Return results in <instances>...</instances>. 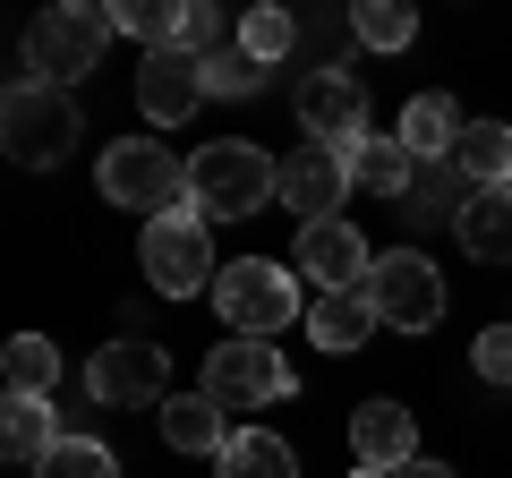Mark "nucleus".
I'll list each match as a JSON object with an SVG mask.
<instances>
[{
    "label": "nucleus",
    "mask_w": 512,
    "mask_h": 478,
    "mask_svg": "<svg viewBox=\"0 0 512 478\" xmlns=\"http://www.w3.org/2000/svg\"><path fill=\"white\" fill-rule=\"evenodd\" d=\"M274 197H282V163L265 146H248V137H214V146L188 154V214L239 222L256 205H274Z\"/></svg>",
    "instance_id": "f257e3e1"
},
{
    "label": "nucleus",
    "mask_w": 512,
    "mask_h": 478,
    "mask_svg": "<svg viewBox=\"0 0 512 478\" xmlns=\"http://www.w3.org/2000/svg\"><path fill=\"white\" fill-rule=\"evenodd\" d=\"M77 137H86V120H77L69 86H35V77H18V86L0 94V146H9V163H18V171L69 163Z\"/></svg>",
    "instance_id": "f03ea898"
},
{
    "label": "nucleus",
    "mask_w": 512,
    "mask_h": 478,
    "mask_svg": "<svg viewBox=\"0 0 512 478\" xmlns=\"http://www.w3.org/2000/svg\"><path fill=\"white\" fill-rule=\"evenodd\" d=\"M94 180H103V197L120 205V214H146V222L180 214V197H188V163L163 146V137H120Z\"/></svg>",
    "instance_id": "7ed1b4c3"
},
{
    "label": "nucleus",
    "mask_w": 512,
    "mask_h": 478,
    "mask_svg": "<svg viewBox=\"0 0 512 478\" xmlns=\"http://www.w3.org/2000/svg\"><path fill=\"white\" fill-rule=\"evenodd\" d=\"M214 308H222V325H231V333L274 342V333L299 316V274H291V265H274V257H239V265H222Z\"/></svg>",
    "instance_id": "20e7f679"
},
{
    "label": "nucleus",
    "mask_w": 512,
    "mask_h": 478,
    "mask_svg": "<svg viewBox=\"0 0 512 478\" xmlns=\"http://www.w3.org/2000/svg\"><path fill=\"white\" fill-rule=\"evenodd\" d=\"M103 35H111V9H86V0H60L26 26V69L35 86H77V77L103 60Z\"/></svg>",
    "instance_id": "39448f33"
},
{
    "label": "nucleus",
    "mask_w": 512,
    "mask_h": 478,
    "mask_svg": "<svg viewBox=\"0 0 512 478\" xmlns=\"http://www.w3.org/2000/svg\"><path fill=\"white\" fill-rule=\"evenodd\" d=\"M205 402L222 410V419H239V410H265L291 393V368H282L274 342H248V333H231V342H214V359H205Z\"/></svg>",
    "instance_id": "423d86ee"
},
{
    "label": "nucleus",
    "mask_w": 512,
    "mask_h": 478,
    "mask_svg": "<svg viewBox=\"0 0 512 478\" xmlns=\"http://www.w3.org/2000/svg\"><path fill=\"white\" fill-rule=\"evenodd\" d=\"M137 265L154 274V291L163 299H188V291H205V282H222V265H214V231H205V214H154L146 222V248H137Z\"/></svg>",
    "instance_id": "0eeeda50"
},
{
    "label": "nucleus",
    "mask_w": 512,
    "mask_h": 478,
    "mask_svg": "<svg viewBox=\"0 0 512 478\" xmlns=\"http://www.w3.org/2000/svg\"><path fill=\"white\" fill-rule=\"evenodd\" d=\"M359 291H367V308H376V325H393V333H427V325H444V274L419 257V248H393V257H376V274H367Z\"/></svg>",
    "instance_id": "6e6552de"
},
{
    "label": "nucleus",
    "mask_w": 512,
    "mask_h": 478,
    "mask_svg": "<svg viewBox=\"0 0 512 478\" xmlns=\"http://www.w3.org/2000/svg\"><path fill=\"white\" fill-rule=\"evenodd\" d=\"M86 393L103 410H146V402H171V359L163 342H103L94 350V368H86Z\"/></svg>",
    "instance_id": "1a4fd4ad"
},
{
    "label": "nucleus",
    "mask_w": 512,
    "mask_h": 478,
    "mask_svg": "<svg viewBox=\"0 0 512 478\" xmlns=\"http://www.w3.org/2000/svg\"><path fill=\"white\" fill-rule=\"evenodd\" d=\"M299 129H308V146L350 154V146L367 137V94H359V77L308 69V86H299Z\"/></svg>",
    "instance_id": "9d476101"
},
{
    "label": "nucleus",
    "mask_w": 512,
    "mask_h": 478,
    "mask_svg": "<svg viewBox=\"0 0 512 478\" xmlns=\"http://www.w3.org/2000/svg\"><path fill=\"white\" fill-rule=\"evenodd\" d=\"M291 274L316 282V291H359L367 274H376V248H367L350 222H308L291 248Z\"/></svg>",
    "instance_id": "9b49d317"
},
{
    "label": "nucleus",
    "mask_w": 512,
    "mask_h": 478,
    "mask_svg": "<svg viewBox=\"0 0 512 478\" xmlns=\"http://www.w3.org/2000/svg\"><path fill=\"white\" fill-rule=\"evenodd\" d=\"M342 197H350V154L299 146L291 163H282V205L299 214V231H308V222H342V214H333Z\"/></svg>",
    "instance_id": "f8f14e48"
},
{
    "label": "nucleus",
    "mask_w": 512,
    "mask_h": 478,
    "mask_svg": "<svg viewBox=\"0 0 512 478\" xmlns=\"http://www.w3.org/2000/svg\"><path fill=\"white\" fill-rule=\"evenodd\" d=\"M197 103H205V77H197V60H188L180 43H163V52L137 60V111H146L154 129H180Z\"/></svg>",
    "instance_id": "ddd939ff"
},
{
    "label": "nucleus",
    "mask_w": 512,
    "mask_h": 478,
    "mask_svg": "<svg viewBox=\"0 0 512 478\" xmlns=\"http://www.w3.org/2000/svg\"><path fill=\"white\" fill-rule=\"evenodd\" d=\"M350 453H359V470H402V461H419L410 410L402 402H359L350 410Z\"/></svg>",
    "instance_id": "4468645a"
},
{
    "label": "nucleus",
    "mask_w": 512,
    "mask_h": 478,
    "mask_svg": "<svg viewBox=\"0 0 512 478\" xmlns=\"http://www.w3.org/2000/svg\"><path fill=\"white\" fill-rule=\"evenodd\" d=\"M350 188H359V197H384V205H410L419 154H410L402 137H359V146H350Z\"/></svg>",
    "instance_id": "2eb2a0df"
},
{
    "label": "nucleus",
    "mask_w": 512,
    "mask_h": 478,
    "mask_svg": "<svg viewBox=\"0 0 512 478\" xmlns=\"http://www.w3.org/2000/svg\"><path fill=\"white\" fill-rule=\"evenodd\" d=\"M453 231H461V257H478V265H512V188H470Z\"/></svg>",
    "instance_id": "dca6fc26"
},
{
    "label": "nucleus",
    "mask_w": 512,
    "mask_h": 478,
    "mask_svg": "<svg viewBox=\"0 0 512 478\" xmlns=\"http://www.w3.org/2000/svg\"><path fill=\"white\" fill-rule=\"evenodd\" d=\"M461 103L453 94H410V111H402V146L419 154V163H453V146H461Z\"/></svg>",
    "instance_id": "f3484780"
},
{
    "label": "nucleus",
    "mask_w": 512,
    "mask_h": 478,
    "mask_svg": "<svg viewBox=\"0 0 512 478\" xmlns=\"http://www.w3.org/2000/svg\"><path fill=\"white\" fill-rule=\"evenodd\" d=\"M453 171L470 188H512V129L504 120H470L461 146H453Z\"/></svg>",
    "instance_id": "a211bd4d"
},
{
    "label": "nucleus",
    "mask_w": 512,
    "mask_h": 478,
    "mask_svg": "<svg viewBox=\"0 0 512 478\" xmlns=\"http://www.w3.org/2000/svg\"><path fill=\"white\" fill-rule=\"evenodd\" d=\"M163 444L171 453H222V444H231V419H222L205 393H171L163 402Z\"/></svg>",
    "instance_id": "6ab92c4d"
},
{
    "label": "nucleus",
    "mask_w": 512,
    "mask_h": 478,
    "mask_svg": "<svg viewBox=\"0 0 512 478\" xmlns=\"http://www.w3.org/2000/svg\"><path fill=\"white\" fill-rule=\"evenodd\" d=\"M222 478H299V453L282 436H265V427H231V444L214 453Z\"/></svg>",
    "instance_id": "aec40b11"
},
{
    "label": "nucleus",
    "mask_w": 512,
    "mask_h": 478,
    "mask_svg": "<svg viewBox=\"0 0 512 478\" xmlns=\"http://www.w3.org/2000/svg\"><path fill=\"white\" fill-rule=\"evenodd\" d=\"M308 333L325 350H359L367 333H376V308H367V291H316L308 299Z\"/></svg>",
    "instance_id": "412c9836"
},
{
    "label": "nucleus",
    "mask_w": 512,
    "mask_h": 478,
    "mask_svg": "<svg viewBox=\"0 0 512 478\" xmlns=\"http://www.w3.org/2000/svg\"><path fill=\"white\" fill-rule=\"evenodd\" d=\"M60 436H69V427H60L52 402H26V393H9V410H0V453H9V461H43Z\"/></svg>",
    "instance_id": "4be33fe9"
},
{
    "label": "nucleus",
    "mask_w": 512,
    "mask_h": 478,
    "mask_svg": "<svg viewBox=\"0 0 512 478\" xmlns=\"http://www.w3.org/2000/svg\"><path fill=\"white\" fill-rule=\"evenodd\" d=\"M0 385L26 393V402H52V385H60V342H43V333H18V342L0 350Z\"/></svg>",
    "instance_id": "5701e85b"
},
{
    "label": "nucleus",
    "mask_w": 512,
    "mask_h": 478,
    "mask_svg": "<svg viewBox=\"0 0 512 478\" xmlns=\"http://www.w3.org/2000/svg\"><path fill=\"white\" fill-rule=\"evenodd\" d=\"M239 52L265 60V69H274V60H291V52H299V18H291V9H274V0H256L248 18H239Z\"/></svg>",
    "instance_id": "b1692460"
},
{
    "label": "nucleus",
    "mask_w": 512,
    "mask_h": 478,
    "mask_svg": "<svg viewBox=\"0 0 512 478\" xmlns=\"http://www.w3.org/2000/svg\"><path fill=\"white\" fill-rule=\"evenodd\" d=\"M350 35H359L367 52H402V43L419 35V9H402V0H359V9H350Z\"/></svg>",
    "instance_id": "393cba45"
},
{
    "label": "nucleus",
    "mask_w": 512,
    "mask_h": 478,
    "mask_svg": "<svg viewBox=\"0 0 512 478\" xmlns=\"http://www.w3.org/2000/svg\"><path fill=\"white\" fill-rule=\"evenodd\" d=\"M35 478H120V453L94 444V436H60L52 453L35 461Z\"/></svg>",
    "instance_id": "a878e982"
},
{
    "label": "nucleus",
    "mask_w": 512,
    "mask_h": 478,
    "mask_svg": "<svg viewBox=\"0 0 512 478\" xmlns=\"http://www.w3.org/2000/svg\"><path fill=\"white\" fill-rule=\"evenodd\" d=\"M197 77H205V103H239V94L265 86V60H248L239 43H222L214 60H197Z\"/></svg>",
    "instance_id": "bb28decb"
},
{
    "label": "nucleus",
    "mask_w": 512,
    "mask_h": 478,
    "mask_svg": "<svg viewBox=\"0 0 512 478\" xmlns=\"http://www.w3.org/2000/svg\"><path fill=\"white\" fill-rule=\"evenodd\" d=\"M180 9H188V0H111V26L137 35L146 52H163V43L180 35Z\"/></svg>",
    "instance_id": "cd10ccee"
},
{
    "label": "nucleus",
    "mask_w": 512,
    "mask_h": 478,
    "mask_svg": "<svg viewBox=\"0 0 512 478\" xmlns=\"http://www.w3.org/2000/svg\"><path fill=\"white\" fill-rule=\"evenodd\" d=\"M461 188H470V180H461V171L453 163H436V171H419V188H410V214H419V222H444V214H453L461 222Z\"/></svg>",
    "instance_id": "c85d7f7f"
},
{
    "label": "nucleus",
    "mask_w": 512,
    "mask_h": 478,
    "mask_svg": "<svg viewBox=\"0 0 512 478\" xmlns=\"http://www.w3.org/2000/svg\"><path fill=\"white\" fill-rule=\"evenodd\" d=\"M171 43H180L188 60H214V52H222V18L205 9V0H188V9H180V35H171Z\"/></svg>",
    "instance_id": "c756f323"
},
{
    "label": "nucleus",
    "mask_w": 512,
    "mask_h": 478,
    "mask_svg": "<svg viewBox=\"0 0 512 478\" xmlns=\"http://www.w3.org/2000/svg\"><path fill=\"white\" fill-rule=\"evenodd\" d=\"M470 359H478L487 385H512V325H487V333L470 342Z\"/></svg>",
    "instance_id": "7c9ffc66"
},
{
    "label": "nucleus",
    "mask_w": 512,
    "mask_h": 478,
    "mask_svg": "<svg viewBox=\"0 0 512 478\" xmlns=\"http://www.w3.org/2000/svg\"><path fill=\"white\" fill-rule=\"evenodd\" d=\"M393 478H461V470H444V461H427V453H419V461H402Z\"/></svg>",
    "instance_id": "2f4dec72"
}]
</instances>
